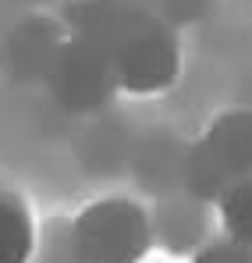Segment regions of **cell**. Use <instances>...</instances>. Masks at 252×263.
<instances>
[{
  "instance_id": "277c9868",
  "label": "cell",
  "mask_w": 252,
  "mask_h": 263,
  "mask_svg": "<svg viewBox=\"0 0 252 263\" xmlns=\"http://www.w3.org/2000/svg\"><path fill=\"white\" fill-rule=\"evenodd\" d=\"M206 160L235 178L252 175V110H227L206 132L203 142Z\"/></svg>"
},
{
  "instance_id": "6da1fadb",
  "label": "cell",
  "mask_w": 252,
  "mask_h": 263,
  "mask_svg": "<svg viewBox=\"0 0 252 263\" xmlns=\"http://www.w3.org/2000/svg\"><path fill=\"white\" fill-rule=\"evenodd\" d=\"M75 36L110 61L114 86L131 96H157L181 75V46L174 32L146 11H131L114 0L82 4Z\"/></svg>"
},
{
  "instance_id": "5b68a950",
  "label": "cell",
  "mask_w": 252,
  "mask_h": 263,
  "mask_svg": "<svg viewBox=\"0 0 252 263\" xmlns=\"http://www.w3.org/2000/svg\"><path fill=\"white\" fill-rule=\"evenodd\" d=\"M36 253V224L29 203L0 189V263H29Z\"/></svg>"
},
{
  "instance_id": "3957f363",
  "label": "cell",
  "mask_w": 252,
  "mask_h": 263,
  "mask_svg": "<svg viewBox=\"0 0 252 263\" xmlns=\"http://www.w3.org/2000/svg\"><path fill=\"white\" fill-rule=\"evenodd\" d=\"M53 86L64 107L71 110H92L103 103V96L114 89L110 61L85 40H71L53 61Z\"/></svg>"
},
{
  "instance_id": "7a4b0ae2",
  "label": "cell",
  "mask_w": 252,
  "mask_h": 263,
  "mask_svg": "<svg viewBox=\"0 0 252 263\" xmlns=\"http://www.w3.org/2000/svg\"><path fill=\"white\" fill-rule=\"evenodd\" d=\"M79 263H142L153 249V220L135 199H96L71 220Z\"/></svg>"
},
{
  "instance_id": "8992f818",
  "label": "cell",
  "mask_w": 252,
  "mask_h": 263,
  "mask_svg": "<svg viewBox=\"0 0 252 263\" xmlns=\"http://www.w3.org/2000/svg\"><path fill=\"white\" fill-rule=\"evenodd\" d=\"M217 214H220L224 238L252 246V175L224 185V192L217 199Z\"/></svg>"
},
{
  "instance_id": "52a82bcc",
  "label": "cell",
  "mask_w": 252,
  "mask_h": 263,
  "mask_svg": "<svg viewBox=\"0 0 252 263\" xmlns=\"http://www.w3.org/2000/svg\"><path fill=\"white\" fill-rule=\"evenodd\" d=\"M192 263H252V246L245 242H235V238H213L206 242Z\"/></svg>"
}]
</instances>
